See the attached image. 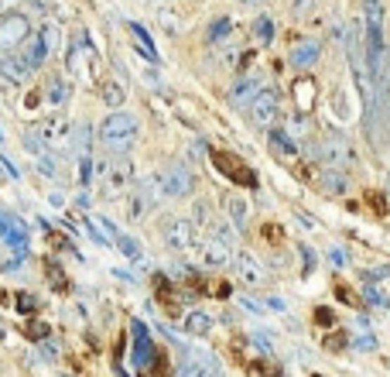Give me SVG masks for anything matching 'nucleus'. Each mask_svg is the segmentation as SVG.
Wrapping results in <instances>:
<instances>
[{
  "mask_svg": "<svg viewBox=\"0 0 390 377\" xmlns=\"http://www.w3.org/2000/svg\"><path fill=\"white\" fill-rule=\"evenodd\" d=\"M137 131H141V124H137V117H134V113H127V110H113L103 124H100V141H103L110 151L124 155V151L134 148Z\"/></svg>",
  "mask_w": 390,
  "mask_h": 377,
  "instance_id": "obj_1",
  "label": "nucleus"
},
{
  "mask_svg": "<svg viewBox=\"0 0 390 377\" xmlns=\"http://www.w3.org/2000/svg\"><path fill=\"white\" fill-rule=\"evenodd\" d=\"M305 148H308V155H312V158H318L325 168H339V172H342V168H349V165L356 162L353 144L339 134V131H329V134L322 137L318 144H305Z\"/></svg>",
  "mask_w": 390,
  "mask_h": 377,
  "instance_id": "obj_2",
  "label": "nucleus"
},
{
  "mask_svg": "<svg viewBox=\"0 0 390 377\" xmlns=\"http://www.w3.org/2000/svg\"><path fill=\"white\" fill-rule=\"evenodd\" d=\"M103 196L106 199H120L127 196L130 186H134V162L130 158H110V168L103 175Z\"/></svg>",
  "mask_w": 390,
  "mask_h": 377,
  "instance_id": "obj_3",
  "label": "nucleus"
},
{
  "mask_svg": "<svg viewBox=\"0 0 390 377\" xmlns=\"http://www.w3.org/2000/svg\"><path fill=\"white\" fill-rule=\"evenodd\" d=\"M27 34H31V21H27L25 14H4L0 18V55H11L14 49H21L27 41Z\"/></svg>",
  "mask_w": 390,
  "mask_h": 377,
  "instance_id": "obj_4",
  "label": "nucleus"
},
{
  "mask_svg": "<svg viewBox=\"0 0 390 377\" xmlns=\"http://www.w3.org/2000/svg\"><path fill=\"white\" fill-rule=\"evenodd\" d=\"M192 188H195V175L185 162H171L164 168V175H161V192L164 196L182 199V196H192Z\"/></svg>",
  "mask_w": 390,
  "mask_h": 377,
  "instance_id": "obj_5",
  "label": "nucleus"
},
{
  "mask_svg": "<svg viewBox=\"0 0 390 377\" xmlns=\"http://www.w3.org/2000/svg\"><path fill=\"white\" fill-rule=\"evenodd\" d=\"M164 243H168V250H178V254L192 250L195 247V223L185 216H171L164 223Z\"/></svg>",
  "mask_w": 390,
  "mask_h": 377,
  "instance_id": "obj_6",
  "label": "nucleus"
},
{
  "mask_svg": "<svg viewBox=\"0 0 390 377\" xmlns=\"http://www.w3.org/2000/svg\"><path fill=\"white\" fill-rule=\"evenodd\" d=\"M212 162H216V168H219L226 179H233V186L257 188V172H254V168H247L240 158L226 155V151H212Z\"/></svg>",
  "mask_w": 390,
  "mask_h": 377,
  "instance_id": "obj_7",
  "label": "nucleus"
},
{
  "mask_svg": "<svg viewBox=\"0 0 390 377\" xmlns=\"http://www.w3.org/2000/svg\"><path fill=\"white\" fill-rule=\"evenodd\" d=\"M247 110H250V120H254L257 127H274V120H278V113H281L278 93H274V89H260Z\"/></svg>",
  "mask_w": 390,
  "mask_h": 377,
  "instance_id": "obj_8",
  "label": "nucleus"
},
{
  "mask_svg": "<svg viewBox=\"0 0 390 377\" xmlns=\"http://www.w3.org/2000/svg\"><path fill=\"white\" fill-rule=\"evenodd\" d=\"M34 134L41 137V144H52V148H69V144H72V127H69L65 117L45 120L41 127H34Z\"/></svg>",
  "mask_w": 390,
  "mask_h": 377,
  "instance_id": "obj_9",
  "label": "nucleus"
},
{
  "mask_svg": "<svg viewBox=\"0 0 390 377\" xmlns=\"http://www.w3.org/2000/svg\"><path fill=\"white\" fill-rule=\"evenodd\" d=\"M230 261H233L236 278L247 281V285H260V281L267 278V274H264V264H260L250 250H236V254H230Z\"/></svg>",
  "mask_w": 390,
  "mask_h": 377,
  "instance_id": "obj_10",
  "label": "nucleus"
},
{
  "mask_svg": "<svg viewBox=\"0 0 390 377\" xmlns=\"http://www.w3.org/2000/svg\"><path fill=\"white\" fill-rule=\"evenodd\" d=\"M363 34H387V0H363Z\"/></svg>",
  "mask_w": 390,
  "mask_h": 377,
  "instance_id": "obj_11",
  "label": "nucleus"
},
{
  "mask_svg": "<svg viewBox=\"0 0 390 377\" xmlns=\"http://www.w3.org/2000/svg\"><path fill=\"white\" fill-rule=\"evenodd\" d=\"M199 257H202L206 268H223V264H230V247L223 241H216V237H206L199 243Z\"/></svg>",
  "mask_w": 390,
  "mask_h": 377,
  "instance_id": "obj_12",
  "label": "nucleus"
},
{
  "mask_svg": "<svg viewBox=\"0 0 390 377\" xmlns=\"http://www.w3.org/2000/svg\"><path fill=\"white\" fill-rule=\"evenodd\" d=\"M45 58H48V45H45L41 31H38V34H27V41L21 45V62H25L27 69H38Z\"/></svg>",
  "mask_w": 390,
  "mask_h": 377,
  "instance_id": "obj_13",
  "label": "nucleus"
},
{
  "mask_svg": "<svg viewBox=\"0 0 390 377\" xmlns=\"http://www.w3.org/2000/svg\"><path fill=\"white\" fill-rule=\"evenodd\" d=\"M223 210H226V219L233 223L236 230H243V226H247V216H250V203H247L243 196H236V192H226V196H223Z\"/></svg>",
  "mask_w": 390,
  "mask_h": 377,
  "instance_id": "obj_14",
  "label": "nucleus"
},
{
  "mask_svg": "<svg viewBox=\"0 0 390 377\" xmlns=\"http://www.w3.org/2000/svg\"><path fill=\"white\" fill-rule=\"evenodd\" d=\"M257 93H260V82L254 79V76H243V79L233 82V89H230V103H233L236 110H247L254 103Z\"/></svg>",
  "mask_w": 390,
  "mask_h": 377,
  "instance_id": "obj_15",
  "label": "nucleus"
},
{
  "mask_svg": "<svg viewBox=\"0 0 390 377\" xmlns=\"http://www.w3.org/2000/svg\"><path fill=\"white\" fill-rule=\"evenodd\" d=\"M0 241L7 243V247H18V250H25V247H27L25 226H21L18 219H11V216L0 213Z\"/></svg>",
  "mask_w": 390,
  "mask_h": 377,
  "instance_id": "obj_16",
  "label": "nucleus"
},
{
  "mask_svg": "<svg viewBox=\"0 0 390 377\" xmlns=\"http://www.w3.org/2000/svg\"><path fill=\"white\" fill-rule=\"evenodd\" d=\"M151 340H148V326L144 323H134V364L137 367H148V360H151Z\"/></svg>",
  "mask_w": 390,
  "mask_h": 377,
  "instance_id": "obj_17",
  "label": "nucleus"
},
{
  "mask_svg": "<svg viewBox=\"0 0 390 377\" xmlns=\"http://www.w3.org/2000/svg\"><path fill=\"white\" fill-rule=\"evenodd\" d=\"M65 58H69V72H72V76H79V79L89 82V49H86V41L72 45Z\"/></svg>",
  "mask_w": 390,
  "mask_h": 377,
  "instance_id": "obj_18",
  "label": "nucleus"
},
{
  "mask_svg": "<svg viewBox=\"0 0 390 377\" xmlns=\"http://www.w3.org/2000/svg\"><path fill=\"white\" fill-rule=\"evenodd\" d=\"M267 141H271V151H274L278 158H285V162L298 155V144H294V141H291L281 127H271V131H267Z\"/></svg>",
  "mask_w": 390,
  "mask_h": 377,
  "instance_id": "obj_19",
  "label": "nucleus"
},
{
  "mask_svg": "<svg viewBox=\"0 0 390 377\" xmlns=\"http://www.w3.org/2000/svg\"><path fill=\"white\" fill-rule=\"evenodd\" d=\"M148 210H151V203H148V196H144V188H141V182H137V186H130V192H127V219H134V223H141Z\"/></svg>",
  "mask_w": 390,
  "mask_h": 377,
  "instance_id": "obj_20",
  "label": "nucleus"
},
{
  "mask_svg": "<svg viewBox=\"0 0 390 377\" xmlns=\"http://www.w3.org/2000/svg\"><path fill=\"white\" fill-rule=\"evenodd\" d=\"M315 179H318V186L325 188V192H332V196H342L346 186H349V182H346V175H342L339 168H318V172H315Z\"/></svg>",
  "mask_w": 390,
  "mask_h": 377,
  "instance_id": "obj_21",
  "label": "nucleus"
},
{
  "mask_svg": "<svg viewBox=\"0 0 390 377\" xmlns=\"http://www.w3.org/2000/svg\"><path fill=\"white\" fill-rule=\"evenodd\" d=\"M318 52H322V49H318V41H298V45L291 49V55H287V58H291V65L308 69L315 58H318Z\"/></svg>",
  "mask_w": 390,
  "mask_h": 377,
  "instance_id": "obj_22",
  "label": "nucleus"
},
{
  "mask_svg": "<svg viewBox=\"0 0 390 377\" xmlns=\"http://www.w3.org/2000/svg\"><path fill=\"white\" fill-rule=\"evenodd\" d=\"M27 72H31V69H27L21 58H14V55H0V76H4L7 82H25Z\"/></svg>",
  "mask_w": 390,
  "mask_h": 377,
  "instance_id": "obj_23",
  "label": "nucleus"
},
{
  "mask_svg": "<svg viewBox=\"0 0 390 377\" xmlns=\"http://www.w3.org/2000/svg\"><path fill=\"white\" fill-rule=\"evenodd\" d=\"M100 96H103V103H106V107H113V110H120V107H124V100H127L124 86H120V82L113 79V76L100 82Z\"/></svg>",
  "mask_w": 390,
  "mask_h": 377,
  "instance_id": "obj_24",
  "label": "nucleus"
},
{
  "mask_svg": "<svg viewBox=\"0 0 390 377\" xmlns=\"http://www.w3.org/2000/svg\"><path fill=\"white\" fill-rule=\"evenodd\" d=\"M294 103L301 110H308L315 103V82L308 76H301V79L294 82Z\"/></svg>",
  "mask_w": 390,
  "mask_h": 377,
  "instance_id": "obj_25",
  "label": "nucleus"
},
{
  "mask_svg": "<svg viewBox=\"0 0 390 377\" xmlns=\"http://www.w3.org/2000/svg\"><path fill=\"white\" fill-rule=\"evenodd\" d=\"M182 326H185V333H192V336H206L209 329H212V319H209L206 312H188Z\"/></svg>",
  "mask_w": 390,
  "mask_h": 377,
  "instance_id": "obj_26",
  "label": "nucleus"
},
{
  "mask_svg": "<svg viewBox=\"0 0 390 377\" xmlns=\"http://www.w3.org/2000/svg\"><path fill=\"white\" fill-rule=\"evenodd\" d=\"M285 134L291 137L294 144H298V141H305V137H308V120H305L301 113H291V117H287V131H285Z\"/></svg>",
  "mask_w": 390,
  "mask_h": 377,
  "instance_id": "obj_27",
  "label": "nucleus"
},
{
  "mask_svg": "<svg viewBox=\"0 0 390 377\" xmlns=\"http://www.w3.org/2000/svg\"><path fill=\"white\" fill-rule=\"evenodd\" d=\"M65 100H69V86H65V79L55 76V79L48 82V103H52V107H62Z\"/></svg>",
  "mask_w": 390,
  "mask_h": 377,
  "instance_id": "obj_28",
  "label": "nucleus"
},
{
  "mask_svg": "<svg viewBox=\"0 0 390 377\" xmlns=\"http://www.w3.org/2000/svg\"><path fill=\"white\" fill-rule=\"evenodd\" d=\"M117 243H120V250L127 254L130 261H141V257H144V250H141V243L134 241V237H127V234H124V237H117Z\"/></svg>",
  "mask_w": 390,
  "mask_h": 377,
  "instance_id": "obj_29",
  "label": "nucleus"
},
{
  "mask_svg": "<svg viewBox=\"0 0 390 377\" xmlns=\"http://www.w3.org/2000/svg\"><path fill=\"white\" fill-rule=\"evenodd\" d=\"M38 172H41V175H48V179H58V162H55L48 151H45V155H38Z\"/></svg>",
  "mask_w": 390,
  "mask_h": 377,
  "instance_id": "obj_30",
  "label": "nucleus"
},
{
  "mask_svg": "<svg viewBox=\"0 0 390 377\" xmlns=\"http://www.w3.org/2000/svg\"><path fill=\"white\" fill-rule=\"evenodd\" d=\"M254 34H257L260 41H271V38H274V25H271V18H257V25H254Z\"/></svg>",
  "mask_w": 390,
  "mask_h": 377,
  "instance_id": "obj_31",
  "label": "nucleus"
},
{
  "mask_svg": "<svg viewBox=\"0 0 390 377\" xmlns=\"http://www.w3.org/2000/svg\"><path fill=\"white\" fill-rule=\"evenodd\" d=\"M25 333L31 336V340H45V336H48V326L38 323V319H31V323H25Z\"/></svg>",
  "mask_w": 390,
  "mask_h": 377,
  "instance_id": "obj_32",
  "label": "nucleus"
},
{
  "mask_svg": "<svg viewBox=\"0 0 390 377\" xmlns=\"http://www.w3.org/2000/svg\"><path fill=\"white\" fill-rule=\"evenodd\" d=\"M25 148H27V151H34V158H38V155H45V144H41V137L34 134V131H27V134H25Z\"/></svg>",
  "mask_w": 390,
  "mask_h": 377,
  "instance_id": "obj_33",
  "label": "nucleus"
},
{
  "mask_svg": "<svg viewBox=\"0 0 390 377\" xmlns=\"http://www.w3.org/2000/svg\"><path fill=\"white\" fill-rule=\"evenodd\" d=\"M161 27H164L168 34H178V18H175L171 11H161Z\"/></svg>",
  "mask_w": 390,
  "mask_h": 377,
  "instance_id": "obj_34",
  "label": "nucleus"
},
{
  "mask_svg": "<svg viewBox=\"0 0 390 377\" xmlns=\"http://www.w3.org/2000/svg\"><path fill=\"white\" fill-rule=\"evenodd\" d=\"M315 319H318V326L329 329V326H336V312L332 309H315Z\"/></svg>",
  "mask_w": 390,
  "mask_h": 377,
  "instance_id": "obj_35",
  "label": "nucleus"
},
{
  "mask_svg": "<svg viewBox=\"0 0 390 377\" xmlns=\"http://www.w3.org/2000/svg\"><path fill=\"white\" fill-rule=\"evenodd\" d=\"M366 298H370V302H373V305H380V309H387L390 302H387V295H384V292H380V288H373V285H370V288H366Z\"/></svg>",
  "mask_w": 390,
  "mask_h": 377,
  "instance_id": "obj_36",
  "label": "nucleus"
},
{
  "mask_svg": "<svg viewBox=\"0 0 390 377\" xmlns=\"http://www.w3.org/2000/svg\"><path fill=\"white\" fill-rule=\"evenodd\" d=\"M322 347L336 353V350H342V347H346V336H339V333H336V336H325V343H322Z\"/></svg>",
  "mask_w": 390,
  "mask_h": 377,
  "instance_id": "obj_37",
  "label": "nucleus"
},
{
  "mask_svg": "<svg viewBox=\"0 0 390 377\" xmlns=\"http://www.w3.org/2000/svg\"><path fill=\"white\" fill-rule=\"evenodd\" d=\"M315 4H318V0H294V14H298V18H305Z\"/></svg>",
  "mask_w": 390,
  "mask_h": 377,
  "instance_id": "obj_38",
  "label": "nucleus"
},
{
  "mask_svg": "<svg viewBox=\"0 0 390 377\" xmlns=\"http://www.w3.org/2000/svg\"><path fill=\"white\" fill-rule=\"evenodd\" d=\"M332 110H336V113H342V120H346V113H349V110H346V96H342V93H336V96H332Z\"/></svg>",
  "mask_w": 390,
  "mask_h": 377,
  "instance_id": "obj_39",
  "label": "nucleus"
},
{
  "mask_svg": "<svg viewBox=\"0 0 390 377\" xmlns=\"http://www.w3.org/2000/svg\"><path fill=\"white\" fill-rule=\"evenodd\" d=\"M226 31H230V21H226V18H219V21L212 25V31H209V34H212V38H219V34H226Z\"/></svg>",
  "mask_w": 390,
  "mask_h": 377,
  "instance_id": "obj_40",
  "label": "nucleus"
},
{
  "mask_svg": "<svg viewBox=\"0 0 390 377\" xmlns=\"http://www.w3.org/2000/svg\"><path fill=\"white\" fill-rule=\"evenodd\" d=\"M336 295L342 298V302H349V305H360V302H356V295H353V292H349L346 285H339V288H336Z\"/></svg>",
  "mask_w": 390,
  "mask_h": 377,
  "instance_id": "obj_41",
  "label": "nucleus"
},
{
  "mask_svg": "<svg viewBox=\"0 0 390 377\" xmlns=\"http://www.w3.org/2000/svg\"><path fill=\"white\" fill-rule=\"evenodd\" d=\"M34 305H38V302H34L31 295H21V298H18V309H21V312H31Z\"/></svg>",
  "mask_w": 390,
  "mask_h": 377,
  "instance_id": "obj_42",
  "label": "nucleus"
},
{
  "mask_svg": "<svg viewBox=\"0 0 390 377\" xmlns=\"http://www.w3.org/2000/svg\"><path fill=\"white\" fill-rule=\"evenodd\" d=\"M356 347H360V350H377V340H373V336H360Z\"/></svg>",
  "mask_w": 390,
  "mask_h": 377,
  "instance_id": "obj_43",
  "label": "nucleus"
},
{
  "mask_svg": "<svg viewBox=\"0 0 390 377\" xmlns=\"http://www.w3.org/2000/svg\"><path fill=\"white\" fill-rule=\"evenodd\" d=\"M301 257H305V271H312L315 268V254L308 250V247H301Z\"/></svg>",
  "mask_w": 390,
  "mask_h": 377,
  "instance_id": "obj_44",
  "label": "nucleus"
},
{
  "mask_svg": "<svg viewBox=\"0 0 390 377\" xmlns=\"http://www.w3.org/2000/svg\"><path fill=\"white\" fill-rule=\"evenodd\" d=\"M329 257H332V264H339V268H346V254H342V250H332V254H329Z\"/></svg>",
  "mask_w": 390,
  "mask_h": 377,
  "instance_id": "obj_45",
  "label": "nucleus"
},
{
  "mask_svg": "<svg viewBox=\"0 0 390 377\" xmlns=\"http://www.w3.org/2000/svg\"><path fill=\"white\" fill-rule=\"evenodd\" d=\"M14 4H18V0H0V14H4V11H11Z\"/></svg>",
  "mask_w": 390,
  "mask_h": 377,
  "instance_id": "obj_46",
  "label": "nucleus"
},
{
  "mask_svg": "<svg viewBox=\"0 0 390 377\" xmlns=\"http://www.w3.org/2000/svg\"><path fill=\"white\" fill-rule=\"evenodd\" d=\"M212 377H223V374H219V371H216V374H212Z\"/></svg>",
  "mask_w": 390,
  "mask_h": 377,
  "instance_id": "obj_47",
  "label": "nucleus"
},
{
  "mask_svg": "<svg viewBox=\"0 0 390 377\" xmlns=\"http://www.w3.org/2000/svg\"><path fill=\"white\" fill-rule=\"evenodd\" d=\"M0 141H4V131H0Z\"/></svg>",
  "mask_w": 390,
  "mask_h": 377,
  "instance_id": "obj_48",
  "label": "nucleus"
},
{
  "mask_svg": "<svg viewBox=\"0 0 390 377\" xmlns=\"http://www.w3.org/2000/svg\"><path fill=\"white\" fill-rule=\"evenodd\" d=\"M312 377H322V374H312Z\"/></svg>",
  "mask_w": 390,
  "mask_h": 377,
  "instance_id": "obj_49",
  "label": "nucleus"
}]
</instances>
